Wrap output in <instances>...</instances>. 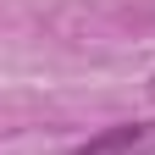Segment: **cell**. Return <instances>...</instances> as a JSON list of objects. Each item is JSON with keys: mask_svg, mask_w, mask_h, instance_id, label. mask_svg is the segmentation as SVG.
I'll return each instance as SVG.
<instances>
[{"mask_svg": "<svg viewBox=\"0 0 155 155\" xmlns=\"http://www.w3.org/2000/svg\"><path fill=\"white\" fill-rule=\"evenodd\" d=\"M144 150H155V127L150 122H127V127H111L100 139H89L78 155H144Z\"/></svg>", "mask_w": 155, "mask_h": 155, "instance_id": "obj_1", "label": "cell"}]
</instances>
